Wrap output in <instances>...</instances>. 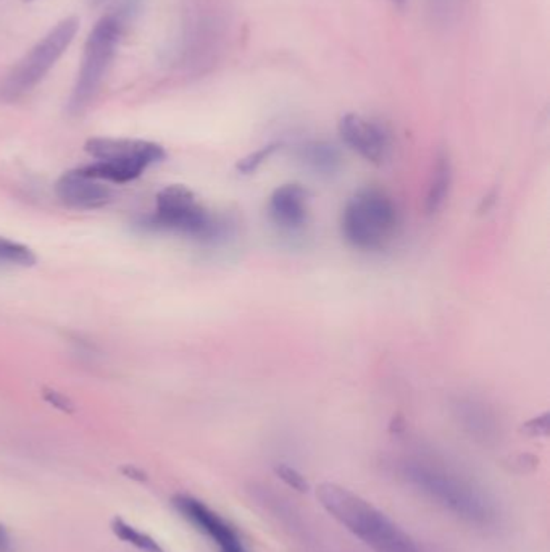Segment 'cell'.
Instances as JSON below:
<instances>
[{
    "label": "cell",
    "instance_id": "obj_14",
    "mask_svg": "<svg viewBox=\"0 0 550 552\" xmlns=\"http://www.w3.org/2000/svg\"><path fill=\"white\" fill-rule=\"evenodd\" d=\"M452 182V168L446 156H440L432 172L431 184L426 196V210L430 213L438 212L444 200L448 198V188Z\"/></svg>",
    "mask_w": 550,
    "mask_h": 552
},
{
    "label": "cell",
    "instance_id": "obj_22",
    "mask_svg": "<svg viewBox=\"0 0 550 552\" xmlns=\"http://www.w3.org/2000/svg\"><path fill=\"white\" fill-rule=\"evenodd\" d=\"M0 552H12V538L2 523H0Z\"/></svg>",
    "mask_w": 550,
    "mask_h": 552
},
{
    "label": "cell",
    "instance_id": "obj_8",
    "mask_svg": "<svg viewBox=\"0 0 550 552\" xmlns=\"http://www.w3.org/2000/svg\"><path fill=\"white\" fill-rule=\"evenodd\" d=\"M173 505L186 521H191L207 537L212 538L213 541L220 546L221 552L233 551L243 546L236 531L228 521L218 513L213 512L202 501L188 494H178L173 497Z\"/></svg>",
    "mask_w": 550,
    "mask_h": 552
},
{
    "label": "cell",
    "instance_id": "obj_16",
    "mask_svg": "<svg viewBox=\"0 0 550 552\" xmlns=\"http://www.w3.org/2000/svg\"><path fill=\"white\" fill-rule=\"evenodd\" d=\"M36 254L28 245L0 237V267H32Z\"/></svg>",
    "mask_w": 550,
    "mask_h": 552
},
{
    "label": "cell",
    "instance_id": "obj_11",
    "mask_svg": "<svg viewBox=\"0 0 550 552\" xmlns=\"http://www.w3.org/2000/svg\"><path fill=\"white\" fill-rule=\"evenodd\" d=\"M271 218L284 228H300L306 220V191L300 184H283L270 198Z\"/></svg>",
    "mask_w": 550,
    "mask_h": 552
},
{
    "label": "cell",
    "instance_id": "obj_4",
    "mask_svg": "<svg viewBox=\"0 0 550 552\" xmlns=\"http://www.w3.org/2000/svg\"><path fill=\"white\" fill-rule=\"evenodd\" d=\"M404 474L413 486L431 497L436 504L442 505L464 521L486 525L494 519V509L488 497L454 475L423 464H410L405 467Z\"/></svg>",
    "mask_w": 550,
    "mask_h": 552
},
{
    "label": "cell",
    "instance_id": "obj_23",
    "mask_svg": "<svg viewBox=\"0 0 550 552\" xmlns=\"http://www.w3.org/2000/svg\"><path fill=\"white\" fill-rule=\"evenodd\" d=\"M123 474H125L126 476H129V478H133V480H138V482H146V474L141 472L139 468H136V467H125V468H123Z\"/></svg>",
    "mask_w": 550,
    "mask_h": 552
},
{
    "label": "cell",
    "instance_id": "obj_6",
    "mask_svg": "<svg viewBox=\"0 0 550 552\" xmlns=\"http://www.w3.org/2000/svg\"><path fill=\"white\" fill-rule=\"evenodd\" d=\"M397 225L393 200L383 191L362 190L347 202L342 212V233L357 249L373 251L386 245Z\"/></svg>",
    "mask_w": 550,
    "mask_h": 552
},
{
    "label": "cell",
    "instance_id": "obj_12",
    "mask_svg": "<svg viewBox=\"0 0 550 552\" xmlns=\"http://www.w3.org/2000/svg\"><path fill=\"white\" fill-rule=\"evenodd\" d=\"M147 166L138 162H95L91 165L78 168L79 174L99 182L128 183L133 182L144 174Z\"/></svg>",
    "mask_w": 550,
    "mask_h": 552
},
{
    "label": "cell",
    "instance_id": "obj_26",
    "mask_svg": "<svg viewBox=\"0 0 550 552\" xmlns=\"http://www.w3.org/2000/svg\"><path fill=\"white\" fill-rule=\"evenodd\" d=\"M393 2H395V4H404L405 0H393Z\"/></svg>",
    "mask_w": 550,
    "mask_h": 552
},
{
    "label": "cell",
    "instance_id": "obj_7",
    "mask_svg": "<svg viewBox=\"0 0 550 552\" xmlns=\"http://www.w3.org/2000/svg\"><path fill=\"white\" fill-rule=\"evenodd\" d=\"M339 135L350 149L360 154L367 162L381 165L389 147L385 128L357 113H347L339 121Z\"/></svg>",
    "mask_w": 550,
    "mask_h": 552
},
{
    "label": "cell",
    "instance_id": "obj_9",
    "mask_svg": "<svg viewBox=\"0 0 550 552\" xmlns=\"http://www.w3.org/2000/svg\"><path fill=\"white\" fill-rule=\"evenodd\" d=\"M84 149L99 162H138L149 166L166 157L165 149L162 146L141 139L93 138L86 142Z\"/></svg>",
    "mask_w": 550,
    "mask_h": 552
},
{
    "label": "cell",
    "instance_id": "obj_19",
    "mask_svg": "<svg viewBox=\"0 0 550 552\" xmlns=\"http://www.w3.org/2000/svg\"><path fill=\"white\" fill-rule=\"evenodd\" d=\"M432 5V13H436L438 18H442L444 22H450L452 16L457 15L460 0H430Z\"/></svg>",
    "mask_w": 550,
    "mask_h": 552
},
{
    "label": "cell",
    "instance_id": "obj_3",
    "mask_svg": "<svg viewBox=\"0 0 550 552\" xmlns=\"http://www.w3.org/2000/svg\"><path fill=\"white\" fill-rule=\"evenodd\" d=\"M78 31L76 16L57 23L0 81V101L13 102L30 94L68 50Z\"/></svg>",
    "mask_w": 550,
    "mask_h": 552
},
{
    "label": "cell",
    "instance_id": "obj_21",
    "mask_svg": "<svg viewBox=\"0 0 550 552\" xmlns=\"http://www.w3.org/2000/svg\"><path fill=\"white\" fill-rule=\"evenodd\" d=\"M46 399H48L49 403L54 404L58 409H62V411L70 412L71 409H73L70 401H68L67 397H63L60 393H56V391H49V393H46Z\"/></svg>",
    "mask_w": 550,
    "mask_h": 552
},
{
    "label": "cell",
    "instance_id": "obj_5",
    "mask_svg": "<svg viewBox=\"0 0 550 552\" xmlns=\"http://www.w3.org/2000/svg\"><path fill=\"white\" fill-rule=\"evenodd\" d=\"M147 231H168L182 236L210 241L218 235L220 225L197 202L192 191L182 184L160 191L155 210L139 221Z\"/></svg>",
    "mask_w": 550,
    "mask_h": 552
},
{
    "label": "cell",
    "instance_id": "obj_18",
    "mask_svg": "<svg viewBox=\"0 0 550 552\" xmlns=\"http://www.w3.org/2000/svg\"><path fill=\"white\" fill-rule=\"evenodd\" d=\"M275 474L278 475L279 480H283L289 488L296 489L299 493H306L310 489V485L306 482V476L300 474L299 470H296L294 467L279 464L275 467Z\"/></svg>",
    "mask_w": 550,
    "mask_h": 552
},
{
    "label": "cell",
    "instance_id": "obj_15",
    "mask_svg": "<svg viewBox=\"0 0 550 552\" xmlns=\"http://www.w3.org/2000/svg\"><path fill=\"white\" fill-rule=\"evenodd\" d=\"M111 529L113 531V535L119 538V539L125 541L128 545H133L134 548H138L141 551L165 552L154 538L149 537L147 533H142L139 530L134 529L133 525H129L121 517H115L111 521Z\"/></svg>",
    "mask_w": 550,
    "mask_h": 552
},
{
    "label": "cell",
    "instance_id": "obj_1",
    "mask_svg": "<svg viewBox=\"0 0 550 552\" xmlns=\"http://www.w3.org/2000/svg\"><path fill=\"white\" fill-rule=\"evenodd\" d=\"M316 497L334 521L375 552H420L415 539L362 496L336 483H322Z\"/></svg>",
    "mask_w": 550,
    "mask_h": 552
},
{
    "label": "cell",
    "instance_id": "obj_17",
    "mask_svg": "<svg viewBox=\"0 0 550 552\" xmlns=\"http://www.w3.org/2000/svg\"><path fill=\"white\" fill-rule=\"evenodd\" d=\"M276 149H278V144H270V146H265L262 149L252 152L247 157L239 160L237 172L244 174H253L255 170H259L260 166L267 162L268 158L275 154Z\"/></svg>",
    "mask_w": 550,
    "mask_h": 552
},
{
    "label": "cell",
    "instance_id": "obj_25",
    "mask_svg": "<svg viewBox=\"0 0 550 552\" xmlns=\"http://www.w3.org/2000/svg\"><path fill=\"white\" fill-rule=\"evenodd\" d=\"M229 552H245V549L243 548V546H241V548H237V549H233V551Z\"/></svg>",
    "mask_w": 550,
    "mask_h": 552
},
{
    "label": "cell",
    "instance_id": "obj_10",
    "mask_svg": "<svg viewBox=\"0 0 550 552\" xmlns=\"http://www.w3.org/2000/svg\"><path fill=\"white\" fill-rule=\"evenodd\" d=\"M56 192L63 204L73 209H99L111 202L113 191L94 178H87L78 170L63 174L56 186Z\"/></svg>",
    "mask_w": 550,
    "mask_h": 552
},
{
    "label": "cell",
    "instance_id": "obj_20",
    "mask_svg": "<svg viewBox=\"0 0 550 552\" xmlns=\"http://www.w3.org/2000/svg\"><path fill=\"white\" fill-rule=\"evenodd\" d=\"M523 432L529 436H547L549 433V414L546 412L543 415L531 418L523 425Z\"/></svg>",
    "mask_w": 550,
    "mask_h": 552
},
{
    "label": "cell",
    "instance_id": "obj_2",
    "mask_svg": "<svg viewBox=\"0 0 550 552\" xmlns=\"http://www.w3.org/2000/svg\"><path fill=\"white\" fill-rule=\"evenodd\" d=\"M126 23L115 12L103 15L87 36L78 76L67 103L70 115H79L99 94L111 62L117 56Z\"/></svg>",
    "mask_w": 550,
    "mask_h": 552
},
{
    "label": "cell",
    "instance_id": "obj_24",
    "mask_svg": "<svg viewBox=\"0 0 550 552\" xmlns=\"http://www.w3.org/2000/svg\"><path fill=\"white\" fill-rule=\"evenodd\" d=\"M105 2H107V0H89V5H91V7H101Z\"/></svg>",
    "mask_w": 550,
    "mask_h": 552
},
{
    "label": "cell",
    "instance_id": "obj_27",
    "mask_svg": "<svg viewBox=\"0 0 550 552\" xmlns=\"http://www.w3.org/2000/svg\"><path fill=\"white\" fill-rule=\"evenodd\" d=\"M24 2H34V0H24Z\"/></svg>",
    "mask_w": 550,
    "mask_h": 552
},
{
    "label": "cell",
    "instance_id": "obj_13",
    "mask_svg": "<svg viewBox=\"0 0 550 552\" xmlns=\"http://www.w3.org/2000/svg\"><path fill=\"white\" fill-rule=\"evenodd\" d=\"M300 158L312 170L324 174H334L341 164L339 152L334 149V146L320 141L304 144L300 149Z\"/></svg>",
    "mask_w": 550,
    "mask_h": 552
}]
</instances>
